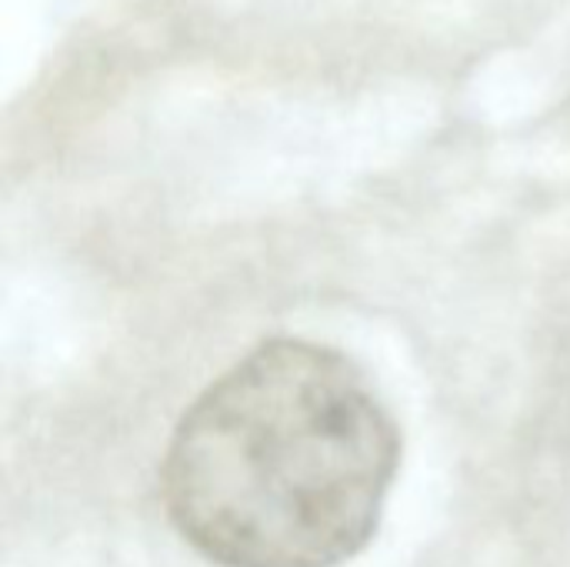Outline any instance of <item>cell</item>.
<instances>
[{
  "label": "cell",
  "instance_id": "obj_1",
  "mask_svg": "<svg viewBox=\"0 0 570 567\" xmlns=\"http://www.w3.org/2000/svg\"><path fill=\"white\" fill-rule=\"evenodd\" d=\"M401 465L397 424L334 348L274 338L180 418L164 505L220 567H337L374 538Z\"/></svg>",
  "mask_w": 570,
  "mask_h": 567
}]
</instances>
